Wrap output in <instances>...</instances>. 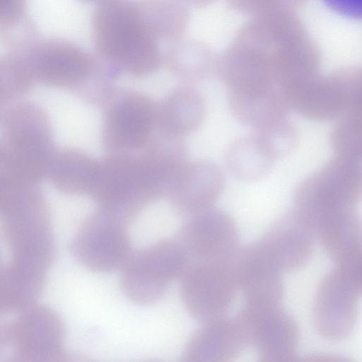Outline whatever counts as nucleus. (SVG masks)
<instances>
[{
  "label": "nucleus",
  "instance_id": "nucleus-1",
  "mask_svg": "<svg viewBox=\"0 0 362 362\" xmlns=\"http://www.w3.org/2000/svg\"><path fill=\"white\" fill-rule=\"evenodd\" d=\"M91 32L98 55L134 75H148L162 63L159 42L147 28L136 1L98 3L92 15Z\"/></svg>",
  "mask_w": 362,
  "mask_h": 362
},
{
  "label": "nucleus",
  "instance_id": "nucleus-2",
  "mask_svg": "<svg viewBox=\"0 0 362 362\" xmlns=\"http://www.w3.org/2000/svg\"><path fill=\"white\" fill-rule=\"evenodd\" d=\"M362 199V166L336 156L296 187L293 212L316 235L333 217L353 211Z\"/></svg>",
  "mask_w": 362,
  "mask_h": 362
},
{
  "label": "nucleus",
  "instance_id": "nucleus-3",
  "mask_svg": "<svg viewBox=\"0 0 362 362\" xmlns=\"http://www.w3.org/2000/svg\"><path fill=\"white\" fill-rule=\"evenodd\" d=\"M1 208L11 255L6 265L45 277L54 258L55 242L44 205L31 198L6 197Z\"/></svg>",
  "mask_w": 362,
  "mask_h": 362
},
{
  "label": "nucleus",
  "instance_id": "nucleus-4",
  "mask_svg": "<svg viewBox=\"0 0 362 362\" xmlns=\"http://www.w3.org/2000/svg\"><path fill=\"white\" fill-rule=\"evenodd\" d=\"M4 325L0 332V354L8 362L64 361V327L52 309L33 304Z\"/></svg>",
  "mask_w": 362,
  "mask_h": 362
},
{
  "label": "nucleus",
  "instance_id": "nucleus-5",
  "mask_svg": "<svg viewBox=\"0 0 362 362\" xmlns=\"http://www.w3.org/2000/svg\"><path fill=\"white\" fill-rule=\"evenodd\" d=\"M189 262L179 240H160L132 253L122 268L121 290L136 304H152L161 298L172 281L180 279Z\"/></svg>",
  "mask_w": 362,
  "mask_h": 362
},
{
  "label": "nucleus",
  "instance_id": "nucleus-6",
  "mask_svg": "<svg viewBox=\"0 0 362 362\" xmlns=\"http://www.w3.org/2000/svg\"><path fill=\"white\" fill-rule=\"evenodd\" d=\"M69 249L81 265L99 273L122 269L132 253L125 221L106 210L83 223L71 238Z\"/></svg>",
  "mask_w": 362,
  "mask_h": 362
},
{
  "label": "nucleus",
  "instance_id": "nucleus-7",
  "mask_svg": "<svg viewBox=\"0 0 362 362\" xmlns=\"http://www.w3.org/2000/svg\"><path fill=\"white\" fill-rule=\"evenodd\" d=\"M238 289L232 264L189 262L180 278L186 310L203 323L223 317Z\"/></svg>",
  "mask_w": 362,
  "mask_h": 362
},
{
  "label": "nucleus",
  "instance_id": "nucleus-8",
  "mask_svg": "<svg viewBox=\"0 0 362 362\" xmlns=\"http://www.w3.org/2000/svg\"><path fill=\"white\" fill-rule=\"evenodd\" d=\"M179 241L190 262L232 264L240 249L233 218L212 208L192 215L182 226Z\"/></svg>",
  "mask_w": 362,
  "mask_h": 362
},
{
  "label": "nucleus",
  "instance_id": "nucleus-9",
  "mask_svg": "<svg viewBox=\"0 0 362 362\" xmlns=\"http://www.w3.org/2000/svg\"><path fill=\"white\" fill-rule=\"evenodd\" d=\"M361 294L353 279L339 267L327 272L319 282L314 301L313 320L318 333L329 340L348 336L356 322Z\"/></svg>",
  "mask_w": 362,
  "mask_h": 362
},
{
  "label": "nucleus",
  "instance_id": "nucleus-10",
  "mask_svg": "<svg viewBox=\"0 0 362 362\" xmlns=\"http://www.w3.org/2000/svg\"><path fill=\"white\" fill-rule=\"evenodd\" d=\"M232 267L243 296V307L255 310L280 308L284 296L282 272L257 240L240 249Z\"/></svg>",
  "mask_w": 362,
  "mask_h": 362
},
{
  "label": "nucleus",
  "instance_id": "nucleus-11",
  "mask_svg": "<svg viewBox=\"0 0 362 362\" xmlns=\"http://www.w3.org/2000/svg\"><path fill=\"white\" fill-rule=\"evenodd\" d=\"M262 362L294 360L299 333L296 322L280 308L255 310L242 307L236 317Z\"/></svg>",
  "mask_w": 362,
  "mask_h": 362
},
{
  "label": "nucleus",
  "instance_id": "nucleus-12",
  "mask_svg": "<svg viewBox=\"0 0 362 362\" xmlns=\"http://www.w3.org/2000/svg\"><path fill=\"white\" fill-rule=\"evenodd\" d=\"M34 76L53 84L79 81L91 71L94 61L80 46L59 37L37 39L21 49Z\"/></svg>",
  "mask_w": 362,
  "mask_h": 362
},
{
  "label": "nucleus",
  "instance_id": "nucleus-13",
  "mask_svg": "<svg viewBox=\"0 0 362 362\" xmlns=\"http://www.w3.org/2000/svg\"><path fill=\"white\" fill-rule=\"evenodd\" d=\"M224 185V175L217 165L208 160H194L182 166L168 195L176 209L194 215L211 209Z\"/></svg>",
  "mask_w": 362,
  "mask_h": 362
},
{
  "label": "nucleus",
  "instance_id": "nucleus-14",
  "mask_svg": "<svg viewBox=\"0 0 362 362\" xmlns=\"http://www.w3.org/2000/svg\"><path fill=\"white\" fill-rule=\"evenodd\" d=\"M315 235L292 211L275 221L257 240L282 272H293L310 259Z\"/></svg>",
  "mask_w": 362,
  "mask_h": 362
},
{
  "label": "nucleus",
  "instance_id": "nucleus-15",
  "mask_svg": "<svg viewBox=\"0 0 362 362\" xmlns=\"http://www.w3.org/2000/svg\"><path fill=\"white\" fill-rule=\"evenodd\" d=\"M249 345L243 326L235 319L224 316L204 322L186 344L185 362H228Z\"/></svg>",
  "mask_w": 362,
  "mask_h": 362
},
{
  "label": "nucleus",
  "instance_id": "nucleus-16",
  "mask_svg": "<svg viewBox=\"0 0 362 362\" xmlns=\"http://www.w3.org/2000/svg\"><path fill=\"white\" fill-rule=\"evenodd\" d=\"M347 92L342 71L310 81L288 99L291 110L313 121L336 119L346 106Z\"/></svg>",
  "mask_w": 362,
  "mask_h": 362
},
{
  "label": "nucleus",
  "instance_id": "nucleus-17",
  "mask_svg": "<svg viewBox=\"0 0 362 362\" xmlns=\"http://www.w3.org/2000/svg\"><path fill=\"white\" fill-rule=\"evenodd\" d=\"M158 110L163 132L183 137L201 125L205 115V102L198 90L183 86L173 90Z\"/></svg>",
  "mask_w": 362,
  "mask_h": 362
},
{
  "label": "nucleus",
  "instance_id": "nucleus-18",
  "mask_svg": "<svg viewBox=\"0 0 362 362\" xmlns=\"http://www.w3.org/2000/svg\"><path fill=\"white\" fill-rule=\"evenodd\" d=\"M158 110L149 100L137 98L133 102L123 104L110 116L108 121L109 138L115 144L137 146L148 138Z\"/></svg>",
  "mask_w": 362,
  "mask_h": 362
},
{
  "label": "nucleus",
  "instance_id": "nucleus-19",
  "mask_svg": "<svg viewBox=\"0 0 362 362\" xmlns=\"http://www.w3.org/2000/svg\"><path fill=\"white\" fill-rule=\"evenodd\" d=\"M228 102L235 119L255 130L287 119L290 110L278 87L249 95H228Z\"/></svg>",
  "mask_w": 362,
  "mask_h": 362
},
{
  "label": "nucleus",
  "instance_id": "nucleus-20",
  "mask_svg": "<svg viewBox=\"0 0 362 362\" xmlns=\"http://www.w3.org/2000/svg\"><path fill=\"white\" fill-rule=\"evenodd\" d=\"M322 245L337 264L362 253V219L354 210L339 214L317 231Z\"/></svg>",
  "mask_w": 362,
  "mask_h": 362
},
{
  "label": "nucleus",
  "instance_id": "nucleus-21",
  "mask_svg": "<svg viewBox=\"0 0 362 362\" xmlns=\"http://www.w3.org/2000/svg\"><path fill=\"white\" fill-rule=\"evenodd\" d=\"M224 160L228 170L245 181L262 178L271 171L276 160L255 132L233 141Z\"/></svg>",
  "mask_w": 362,
  "mask_h": 362
},
{
  "label": "nucleus",
  "instance_id": "nucleus-22",
  "mask_svg": "<svg viewBox=\"0 0 362 362\" xmlns=\"http://www.w3.org/2000/svg\"><path fill=\"white\" fill-rule=\"evenodd\" d=\"M136 4L147 28L158 42L175 39L185 28L187 13L179 0H139Z\"/></svg>",
  "mask_w": 362,
  "mask_h": 362
},
{
  "label": "nucleus",
  "instance_id": "nucleus-23",
  "mask_svg": "<svg viewBox=\"0 0 362 362\" xmlns=\"http://www.w3.org/2000/svg\"><path fill=\"white\" fill-rule=\"evenodd\" d=\"M165 60L175 76L187 81H203L218 72V61L201 45L187 44L185 48H170Z\"/></svg>",
  "mask_w": 362,
  "mask_h": 362
},
{
  "label": "nucleus",
  "instance_id": "nucleus-24",
  "mask_svg": "<svg viewBox=\"0 0 362 362\" xmlns=\"http://www.w3.org/2000/svg\"><path fill=\"white\" fill-rule=\"evenodd\" d=\"M330 144L337 156L362 162V127L343 114L336 119L329 136Z\"/></svg>",
  "mask_w": 362,
  "mask_h": 362
},
{
  "label": "nucleus",
  "instance_id": "nucleus-25",
  "mask_svg": "<svg viewBox=\"0 0 362 362\" xmlns=\"http://www.w3.org/2000/svg\"><path fill=\"white\" fill-rule=\"evenodd\" d=\"M254 132L276 160L290 153L297 142L296 128L288 119Z\"/></svg>",
  "mask_w": 362,
  "mask_h": 362
},
{
  "label": "nucleus",
  "instance_id": "nucleus-26",
  "mask_svg": "<svg viewBox=\"0 0 362 362\" xmlns=\"http://www.w3.org/2000/svg\"><path fill=\"white\" fill-rule=\"evenodd\" d=\"M347 102L343 114L362 127V69L343 71Z\"/></svg>",
  "mask_w": 362,
  "mask_h": 362
},
{
  "label": "nucleus",
  "instance_id": "nucleus-27",
  "mask_svg": "<svg viewBox=\"0 0 362 362\" xmlns=\"http://www.w3.org/2000/svg\"><path fill=\"white\" fill-rule=\"evenodd\" d=\"M30 21L26 0H0L1 30L20 26Z\"/></svg>",
  "mask_w": 362,
  "mask_h": 362
},
{
  "label": "nucleus",
  "instance_id": "nucleus-28",
  "mask_svg": "<svg viewBox=\"0 0 362 362\" xmlns=\"http://www.w3.org/2000/svg\"><path fill=\"white\" fill-rule=\"evenodd\" d=\"M335 12L354 19L362 20V0H323Z\"/></svg>",
  "mask_w": 362,
  "mask_h": 362
},
{
  "label": "nucleus",
  "instance_id": "nucleus-29",
  "mask_svg": "<svg viewBox=\"0 0 362 362\" xmlns=\"http://www.w3.org/2000/svg\"><path fill=\"white\" fill-rule=\"evenodd\" d=\"M349 268L362 291V254L350 263Z\"/></svg>",
  "mask_w": 362,
  "mask_h": 362
},
{
  "label": "nucleus",
  "instance_id": "nucleus-30",
  "mask_svg": "<svg viewBox=\"0 0 362 362\" xmlns=\"http://www.w3.org/2000/svg\"><path fill=\"white\" fill-rule=\"evenodd\" d=\"M81 1H83V2H88V3H90V2H93V3H100L104 0H80Z\"/></svg>",
  "mask_w": 362,
  "mask_h": 362
}]
</instances>
